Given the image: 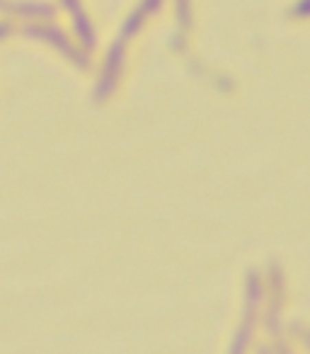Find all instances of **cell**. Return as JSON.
I'll list each match as a JSON object with an SVG mask.
<instances>
[{
  "label": "cell",
  "mask_w": 310,
  "mask_h": 354,
  "mask_svg": "<svg viewBox=\"0 0 310 354\" xmlns=\"http://www.w3.org/2000/svg\"><path fill=\"white\" fill-rule=\"evenodd\" d=\"M296 10H298V15H310V3H303V5H298Z\"/></svg>",
  "instance_id": "6da1fadb"
},
{
  "label": "cell",
  "mask_w": 310,
  "mask_h": 354,
  "mask_svg": "<svg viewBox=\"0 0 310 354\" xmlns=\"http://www.w3.org/2000/svg\"><path fill=\"white\" fill-rule=\"evenodd\" d=\"M308 342H310V335H308Z\"/></svg>",
  "instance_id": "7a4b0ae2"
}]
</instances>
